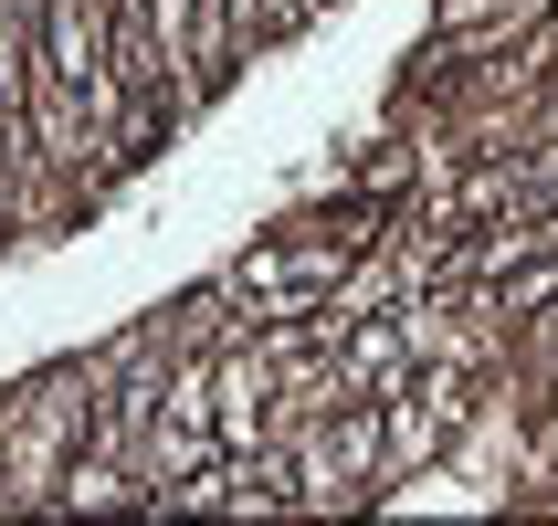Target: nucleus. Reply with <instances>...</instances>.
<instances>
[{"label": "nucleus", "instance_id": "obj_1", "mask_svg": "<svg viewBox=\"0 0 558 526\" xmlns=\"http://www.w3.org/2000/svg\"><path fill=\"white\" fill-rule=\"evenodd\" d=\"M379 232H390V200H369V189H348L338 211H306L284 221V232H264V243L221 274V295H243L253 316H284V306H327L359 264L379 253Z\"/></svg>", "mask_w": 558, "mask_h": 526}, {"label": "nucleus", "instance_id": "obj_2", "mask_svg": "<svg viewBox=\"0 0 558 526\" xmlns=\"http://www.w3.org/2000/svg\"><path fill=\"white\" fill-rule=\"evenodd\" d=\"M32 158H43V126H32V22H22V0H0V232L22 211Z\"/></svg>", "mask_w": 558, "mask_h": 526}]
</instances>
